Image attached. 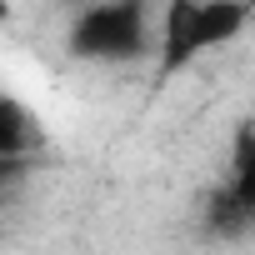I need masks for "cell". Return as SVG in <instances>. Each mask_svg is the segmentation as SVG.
I'll list each match as a JSON object with an SVG mask.
<instances>
[{
    "instance_id": "6da1fadb",
    "label": "cell",
    "mask_w": 255,
    "mask_h": 255,
    "mask_svg": "<svg viewBox=\"0 0 255 255\" xmlns=\"http://www.w3.org/2000/svg\"><path fill=\"white\" fill-rule=\"evenodd\" d=\"M135 40H140V5L135 0H105L75 30V45L90 55H125V50H135Z\"/></svg>"
},
{
    "instance_id": "7a4b0ae2",
    "label": "cell",
    "mask_w": 255,
    "mask_h": 255,
    "mask_svg": "<svg viewBox=\"0 0 255 255\" xmlns=\"http://www.w3.org/2000/svg\"><path fill=\"white\" fill-rule=\"evenodd\" d=\"M200 0H170L165 10V40H160V70H180L200 50Z\"/></svg>"
},
{
    "instance_id": "3957f363",
    "label": "cell",
    "mask_w": 255,
    "mask_h": 255,
    "mask_svg": "<svg viewBox=\"0 0 255 255\" xmlns=\"http://www.w3.org/2000/svg\"><path fill=\"white\" fill-rule=\"evenodd\" d=\"M245 20H250V5H245V0H205V5H200V35H195L200 50L235 40V35L245 30Z\"/></svg>"
},
{
    "instance_id": "277c9868",
    "label": "cell",
    "mask_w": 255,
    "mask_h": 255,
    "mask_svg": "<svg viewBox=\"0 0 255 255\" xmlns=\"http://www.w3.org/2000/svg\"><path fill=\"white\" fill-rule=\"evenodd\" d=\"M230 205L255 215V125H245L235 140V170H230Z\"/></svg>"
},
{
    "instance_id": "5b68a950",
    "label": "cell",
    "mask_w": 255,
    "mask_h": 255,
    "mask_svg": "<svg viewBox=\"0 0 255 255\" xmlns=\"http://www.w3.org/2000/svg\"><path fill=\"white\" fill-rule=\"evenodd\" d=\"M0 15H5V5H0Z\"/></svg>"
}]
</instances>
